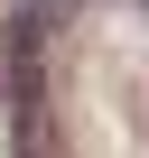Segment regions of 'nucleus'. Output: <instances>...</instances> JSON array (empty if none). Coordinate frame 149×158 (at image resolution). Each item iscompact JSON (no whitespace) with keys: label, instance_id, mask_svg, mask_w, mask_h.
Returning <instances> with one entry per match:
<instances>
[{"label":"nucleus","instance_id":"f03ea898","mask_svg":"<svg viewBox=\"0 0 149 158\" xmlns=\"http://www.w3.org/2000/svg\"><path fill=\"white\" fill-rule=\"evenodd\" d=\"M65 10H74V0H37V10H28V19H37V28H56Z\"/></svg>","mask_w":149,"mask_h":158},{"label":"nucleus","instance_id":"f257e3e1","mask_svg":"<svg viewBox=\"0 0 149 158\" xmlns=\"http://www.w3.org/2000/svg\"><path fill=\"white\" fill-rule=\"evenodd\" d=\"M37 19H19V47H10V149L19 158H56L47 139V84H37Z\"/></svg>","mask_w":149,"mask_h":158}]
</instances>
